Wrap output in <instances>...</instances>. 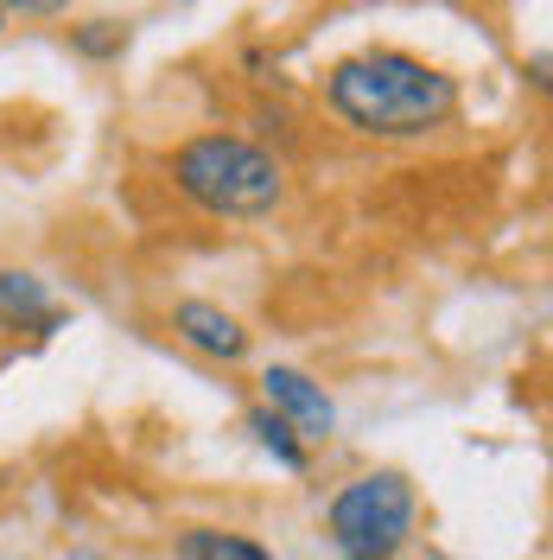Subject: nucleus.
Masks as SVG:
<instances>
[{"label":"nucleus","mask_w":553,"mask_h":560,"mask_svg":"<svg viewBox=\"0 0 553 560\" xmlns=\"http://www.w3.org/2000/svg\"><path fill=\"white\" fill-rule=\"evenodd\" d=\"M325 103L363 140H426L458 115V83L414 51H356L325 77Z\"/></svg>","instance_id":"nucleus-1"},{"label":"nucleus","mask_w":553,"mask_h":560,"mask_svg":"<svg viewBox=\"0 0 553 560\" xmlns=\"http://www.w3.org/2000/svg\"><path fill=\"white\" fill-rule=\"evenodd\" d=\"M166 173H173L185 205L210 210V217H230V223L274 217L286 205V166L261 140H243V135H191L173 153Z\"/></svg>","instance_id":"nucleus-2"},{"label":"nucleus","mask_w":553,"mask_h":560,"mask_svg":"<svg viewBox=\"0 0 553 560\" xmlns=\"http://www.w3.org/2000/svg\"><path fill=\"white\" fill-rule=\"evenodd\" d=\"M414 516L420 497L408 485V471H363L331 497L325 528H331L338 560H401L408 535H414Z\"/></svg>","instance_id":"nucleus-3"},{"label":"nucleus","mask_w":553,"mask_h":560,"mask_svg":"<svg viewBox=\"0 0 553 560\" xmlns=\"http://www.w3.org/2000/svg\"><path fill=\"white\" fill-rule=\"evenodd\" d=\"M261 408L286 420L306 446H318V440H331V433H338V401L325 395V383H311L306 370H293V363L261 370Z\"/></svg>","instance_id":"nucleus-4"},{"label":"nucleus","mask_w":553,"mask_h":560,"mask_svg":"<svg viewBox=\"0 0 553 560\" xmlns=\"http://www.w3.org/2000/svg\"><path fill=\"white\" fill-rule=\"evenodd\" d=\"M173 331L178 345L204 350V357H216V363H243L248 357V325L236 313H223V306H210V300H178L173 306Z\"/></svg>","instance_id":"nucleus-5"},{"label":"nucleus","mask_w":553,"mask_h":560,"mask_svg":"<svg viewBox=\"0 0 553 560\" xmlns=\"http://www.w3.org/2000/svg\"><path fill=\"white\" fill-rule=\"evenodd\" d=\"M64 325V313L51 306V287L33 268H0V331H38L51 338Z\"/></svg>","instance_id":"nucleus-6"},{"label":"nucleus","mask_w":553,"mask_h":560,"mask_svg":"<svg viewBox=\"0 0 553 560\" xmlns=\"http://www.w3.org/2000/svg\"><path fill=\"white\" fill-rule=\"evenodd\" d=\"M178 560H274V548H261L255 535L243 528H210V523H191L178 528Z\"/></svg>","instance_id":"nucleus-7"},{"label":"nucleus","mask_w":553,"mask_h":560,"mask_svg":"<svg viewBox=\"0 0 553 560\" xmlns=\"http://www.w3.org/2000/svg\"><path fill=\"white\" fill-rule=\"evenodd\" d=\"M248 433H255V446H261V453H274V465H286V471H306V465H311L306 440H299L280 415H268V408H248Z\"/></svg>","instance_id":"nucleus-8"},{"label":"nucleus","mask_w":553,"mask_h":560,"mask_svg":"<svg viewBox=\"0 0 553 560\" xmlns=\"http://www.w3.org/2000/svg\"><path fill=\"white\" fill-rule=\"evenodd\" d=\"M70 45L83 51V58H121V45H128V26H115V20H96V26H77Z\"/></svg>","instance_id":"nucleus-9"},{"label":"nucleus","mask_w":553,"mask_h":560,"mask_svg":"<svg viewBox=\"0 0 553 560\" xmlns=\"http://www.w3.org/2000/svg\"><path fill=\"white\" fill-rule=\"evenodd\" d=\"M64 0H0V13H58Z\"/></svg>","instance_id":"nucleus-10"},{"label":"nucleus","mask_w":553,"mask_h":560,"mask_svg":"<svg viewBox=\"0 0 553 560\" xmlns=\"http://www.w3.org/2000/svg\"><path fill=\"white\" fill-rule=\"evenodd\" d=\"M420 560H451V555H446V548H426V555H420Z\"/></svg>","instance_id":"nucleus-11"},{"label":"nucleus","mask_w":553,"mask_h":560,"mask_svg":"<svg viewBox=\"0 0 553 560\" xmlns=\"http://www.w3.org/2000/svg\"><path fill=\"white\" fill-rule=\"evenodd\" d=\"M77 560H108V555H77Z\"/></svg>","instance_id":"nucleus-12"},{"label":"nucleus","mask_w":553,"mask_h":560,"mask_svg":"<svg viewBox=\"0 0 553 560\" xmlns=\"http://www.w3.org/2000/svg\"><path fill=\"white\" fill-rule=\"evenodd\" d=\"M0 26H7V13H0Z\"/></svg>","instance_id":"nucleus-13"}]
</instances>
